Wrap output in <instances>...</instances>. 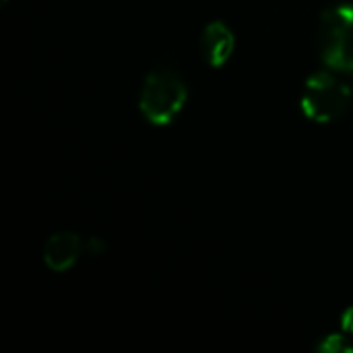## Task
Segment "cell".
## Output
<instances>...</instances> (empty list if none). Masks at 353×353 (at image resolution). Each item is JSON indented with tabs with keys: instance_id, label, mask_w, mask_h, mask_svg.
Masks as SVG:
<instances>
[{
	"instance_id": "1",
	"label": "cell",
	"mask_w": 353,
	"mask_h": 353,
	"mask_svg": "<svg viewBox=\"0 0 353 353\" xmlns=\"http://www.w3.org/2000/svg\"><path fill=\"white\" fill-rule=\"evenodd\" d=\"M319 50L333 72L353 79V4H337L323 12Z\"/></svg>"
},
{
	"instance_id": "2",
	"label": "cell",
	"mask_w": 353,
	"mask_h": 353,
	"mask_svg": "<svg viewBox=\"0 0 353 353\" xmlns=\"http://www.w3.org/2000/svg\"><path fill=\"white\" fill-rule=\"evenodd\" d=\"M188 97L186 83L172 70H155L151 72L139 97V108L143 116L157 126L170 124L184 108Z\"/></svg>"
},
{
	"instance_id": "3",
	"label": "cell",
	"mask_w": 353,
	"mask_h": 353,
	"mask_svg": "<svg viewBox=\"0 0 353 353\" xmlns=\"http://www.w3.org/2000/svg\"><path fill=\"white\" fill-rule=\"evenodd\" d=\"M352 97L350 83L343 81L339 72H314L302 91V110L304 114L321 124L333 122L345 114Z\"/></svg>"
},
{
	"instance_id": "4",
	"label": "cell",
	"mask_w": 353,
	"mask_h": 353,
	"mask_svg": "<svg viewBox=\"0 0 353 353\" xmlns=\"http://www.w3.org/2000/svg\"><path fill=\"white\" fill-rule=\"evenodd\" d=\"M81 250H83V242L77 234L58 232L43 246V263L48 269L56 273H64L79 261Z\"/></svg>"
},
{
	"instance_id": "5",
	"label": "cell",
	"mask_w": 353,
	"mask_h": 353,
	"mask_svg": "<svg viewBox=\"0 0 353 353\" xmlns=\"http://www.w3.org/2000/svg\"><path fill=\"white\" fill-rule=\"evenodd\" d=\"M201 52H203V58L209 66H215V68L223 66L234 52L232 29L221 21L209 23L201 35Z\"/></svg>"
},
{
	"instance_id": "6",
	"label": "cell",
	"mask_w": 353,
	"mask_h": 353,
	"mask_svg": "<svg viewBox=\"0 0 353 353\" xmlns=\"http://www.w3.org/2000/svg\"><path fill=\"white\" fill-rule=\"evenodd\" d=\"M316 350L323 353H347L353 352V345L343 337V335H331V337H325Z\"/></svg>"
},
{
	"instance_id": "7",
	"label": "cell",
	"mask_w": 353,
	"mask_h": 353,
	"mask_svg": "<svg viewBox=\"0 0 353 353\" xmlns=\"http://www.w3.org/2000/svg\"><path fill=\"white\" fill-rule=\"evenodd\" d=\"M87 250H89V254H101L103 252V242L99 238H91L89 244H87Z\"/></svg>"
},
{
	"instance_id": "8",
	"label": "cell",
	"mask_w": 353,
	"mask_h": 353,
	"mask_svg": "<svg viewBox=\"0 0 353 353\" xmlns=\"http://www.w3.org/2000/svg\"><path fill=\"white\" fill-rule=\"evenodd\" d=\"M343 329H345V333L353 335V308H350V310L343 314Z\"/></svg>"
}]
</instances>
